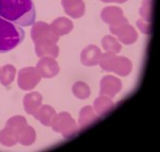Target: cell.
Wrapping results in <instances>:
<instances>
[{
	"label": "cell",
	"mask_w": 160,
	"mask_h": 152,
	"mask_svg": "<svg viewBox=\"0 0 160 152\" xmlns=\"http://www.w3.org/2000/svg\"><path fill=\"white\" fill-rule=\"evenodd\" d=\"M35 52L40 58L49 56V58L56 59L59 55V47L56 43L41 42L35 44Z\"/></svg>",
	"instance_id": "cell-13"
},
{
	"label": "cell",
	"mask_w": 160,
	"mask_h": 152,
	"mask_svg": "<svg viewBox=\"0 0 160 152\" xmlns=\"http://www.w3.org/2000/svg\"><path fill=\"white\" fill-rule=\"evenodd\" d=\"M56 111L53 107H51L50 105H41L40 107L37 110V112L33 114L35 119H38L42 125L46 126V127H50L52 120L56 116Z\"/></svg>",
	"instance_id": "cell-12"
},
{
	"label": "cell",
	"mask_w": 160,
	"mask_h": 152,
	"mask_svg": "<svg viewBox=\"0 0 160 152\" xmlns=\"http://www.w3.org/2000/svg\"><path fill=\"white\" fill-rule=\"evenodd\" d=\"M72 89H73V94L77 98H79V99H87V98H89L90 94H91V91H90V87L88 86V84L81 81L74 83Z\"/></svg>",
	"instance_id": "cell-24"
},
{
	"label": "cell",
	"mask_w": 160,
	"mask_h": 152,
	"mask_svg": "<svg viewBox=\"0 0 160 152\" xmlns=\"http://www.w3.org/2000/svg\"><path fill=\"white\" fill-rule=\"evenodd\" d=\"M114 107V102L112 101V98L106 96V95H100L94 100V109L95 112L98 116H104L110 112Z\"/></svg>",
	"instance_id": "cell-15"
},
{
	"label": "cell",
	"mask_w": 160,
	"mask_h": 152,
	"mask_svg": "<svg viewBox=\"0 0 160 152\" xmlns=\"http://www.w3.org/2000/svg\"><path fill=\"white\" fill-rule=\"evenodd\" d=\"M31 38L34 44L41 42L57 43L59 40V36L53 33L50 25L44 21H38L33 24V27L31 29Z\"/></svg>",
	"instance_id": "cell-4"
},
{
	"label": "cell",
	"mask_w": 160,
	"mask_h": 152,
	"mask_svg": "<svg viewBox=\"0 0 160 152\" xmlns=\"http://www.w3.org/2000/svg\"><path fill=\"white\" fill-rule=\"evenodd\" d=\"M102 44L106 52L118 53L122 49V45L120 44V42L114 36H112V35H106V36H104Z\"/></svg>",
	"instance_id": "cell-23"
},
{
	"label": "cell",
	"mask_w": 160,
	"mask_h": 152,
	"mask_svg": "<svg viewBox=\"0 0 160 152\" xmlns=\"http://www.w3.org/2000/svg\"><path fill=\"white\" fill-rule=\"evenodd\" d=\"M73 22L72 20H69L68 18H65V17H59V18H56L51 22L50 28L51 30L53 31L56 35L58 36H61V35L68 34V32H71L73 30Z\"/></svg>",
	"instance_id": "cell-17"
},
{
	"label": "cell",
	"mask_w": 160,
	"mask_h": 152,
	"mask_svg": "<svg viewBox=\"0 0 160 152\" xmlns=\"http://www.w3.org/2000/svg\"><path fill=\"white\" fill-rule=\"evenodd\" d=\"M64 12L72 18H80L84 14L83 0H61Z\"/></svg>",
	"instance_id": "cell-10"
},
{
	"label": "cell",
	"mask_w": 160,
	"mask_h": 152,
	"mask_svg": "<svg viewBox=\"0 0 160 152\" xmlns=\"http://www.w3.org/2000/svg\"><path fill=\"white\" fill-rule=\"evenodd\" d=\"M152 7H153V0H143L140 7L141 19L148 22L152 21Z\"/></svg>",
	"instance_id": "cell-25"
},
{
	"label": "cell",
	"mask_w": 160,
	"mask_h": 152,
	"mask_svg": "<svg viewBox=\"0 0 160 152\" xmlns=\"http://www.w3.org/2000/svg\"><path fill=\"white\" fill-rule=\"evenodd\" d=\"M25 36L24 30L17 25L0 17V52H8L19 45Z\"/></svg>",
	"instance_id": "cell-2"
},
{
	"label": "cell",
	"mask_w": 160,
	"mask_h": 152,
	"mask_svg": "<svg viewBox=\"0 0 160 152\" xmlns=\"http://www.w3.org/2000/svg\"><path fill=\"white\" fill-rule=\"evenodd\" d=\"M98 119V115H96L93 107L87 105V107H82L79 113V128L84 129L94 123Z\"/></svg>",
	"instance_id": "cell-16"
},
{
	"label": "cell",
	"mask_w": 160,
	"mask_h": 152,
	"mask_svg": "<svg viewBox=\"0 0 160 152\" xmlns=\"http://www.w3.org/2000/svg\"><path fill=\"white\" fill-rule=\"evenodd\" d=\"M35 137H37V134H35L34 129L27 123L20 129L17 134V141L22 146H31L35 141Z\"/></svg>",
	"instance_id": "cell-18"
},
{
	"label": "cell",
	"mask_w": 160,
	"mask_h": 152,
	"mask_svg": "<svg viewBox=\"0 0 160 152\" xmlns=\"http://www.w3.org/2000/svg\"><path fill=\"white\" fill-rule=\"evenodd\" d=\"M102 21L108 24L109 26H115L122 22L128 21L127 19L124 17L122 9L118 7H107L100 13Z\"/></svg>",
	"instance_id": "cell-9"
},
{
	"label": "cell",
	"mask_w": 160,
	"mask_h": 152,
	"mask_svg": "<svg viewBox=\"0 0 160 152\" xmlns=\"http://www.w3.org/2000/svg\"><path fill=\"white\" fill-rule=\"evenodd\" d=\"M131 69H132V63L129 59L125 56H118L113 67V73L122 77H126L131 73Z\"/></svg>",
	"instance_id": "cell-19"
},
{
	"label": "cell",
	"mask_w": 160,
	"mask_h": 152,
	"mask_svg": "<svg viewBox=\"0 0 160 152\" xmlns=\"http://www.w3.org/2000/svg\"><path fill=\"white\" fill-rule=\"evenodd\" d=\"M32 0H0V17L19 26H31L35 20Z\"/></svg>",
	"instance_id": "cell-1"
},
{
	"label": "cell",
	"mask_w": 160,
	"mask_h": 152,
	"mask_svg": "<svg viewBox=\"0 0 160 152\" xmlns=\"http://www.w3.org/2000/svg\"><path fill=\"white\" fill-rule=\"evenodd\" d=\"M117 53L113 52H105L100 55L98 64L104 70L106 71H113L115 61H117Z\"/></svg>",
	"instance_id": "cell-22"
},
{
	"label": "cell",
	"mask_w": 160,
	"mask_h": 152,
	"mask_svg": "<svg viewBox=\"0 0 160 152\" xmlns=\"http://www.w3.org/2000/svg\"><path fill=\"white\" fill-rule=\"evenodd\" d=\"M18 143L17 141V134L14 130L9 127H4L0 131V144L6 147H12Z\"/></svg>",
	"instance_id": "cell-20"
},
{
	"label": "cell",
	"mask_w": 160,
	"mask_h": 152,
	"mask_svg": "<svg viewBox=\"0 0 160 152\" xmlns=\"http://www.w3.org/2000/svg\"><path fill=\"white\" fill-rule=\"evenodd\" d=\"M37 70L41 77L46 79L52 78V77L57 76L59 74V65L57 61L53 58H49V56H43L40 59V61L37 64Z\"/></svg>",
	"instance_id": "cell-7"
},
{
	"label": "cell",
	"mask_w": 160,
	"mask_h": 152,
	"mask_svg": "<svg viewBox=\"0 0 160 152\" xmlns=\"http://www.w3.org/2000/svg\"><path fill=\"white\" fill-rule=\"evenodd\" d=\"M100 49L95 45H89L82 50L80 59L81 63L86 66H95L98 64L100 58Z\"/></svg>",
	"instance_id": "cell-11"
},
{
	"label": "cell",
	"mask_w": 160,
	"mask_h": 152,
	"mask_svg": "<svg viewBox=\"0 0 160 152\" xmlns=\"http://www.w3.org/2000/svg\"><path fill=\"white\" fill-rule=\"evenodd\" d=\"M16 74V69L13 65H4L0 69V83L3 86H9Z\"/></svg>",
	"instance_id": "cell-21"
},
{
	"label": "cell",
	"mask_w": 160,
	"mask_h": 152,
	"mask_svg": "<svg viewBox=\"0 0 160 152\" xmlns=\"http://www.w3.org/2000/svg\"><path fill=\"white\" fill-rule=\"evenodd\" d=\"M42 95L38 92H33L27 94L24 97V107L25 111L30 115H33L38 107L42 105Z\"/></svg>",
	"instance_id": "cell-14"
},
{
	"label": "cell",
	"mask_w": 160,
	"mask_h": 152,
	"mask_svg": "<svg viewBox=\"0 0 160 152\" xmlns=\"http://www.w3.org/2000/svg\"><path fill=\"white\" fill-rule=\"evenodd\" d=\"M104 2H118V3H123V2L127 1V0H102Z\"/></svg>",
	"instance_id": "cell-27"
},
{
	"label": "cell",
	"mask_w": 160,
	"mask_h": 152,
	"mask_svg": "<svg viewBox=\"0 0 160 152\" xmlns=\"http://www.w3.org/2000/svg\"><path fill=\"white\" fill-rule=\"evenodd\" d=\"M51 128L55 132L61 133L63 137L65 138L74 136L78 131L76 121L66 112H61L59 114H56L52 123H51Z\"/></svg>",
	"instance_id": "cell-3"
},
{
	"label": "cell",
	"mask_w": 160,
	"mask_h": 152,
	"mask_svg": "<svg viewBox=\"0 0 160 152\" xmlns=\"http://www.w3.org/2000/svg\"><path fill=\"white\" fill-rule=\"evenodd\" d=\"M122 89L121 80L113 76H106L100 80V95L113 98Z\"/></svg>",
	"instance_id": "cell-8"
},
{
	"label": "cell",
	"mask_w": 160,
	"mask_h": 152,
	"mask_svg": "<svg viewBox=\"0 0 160 152\" xmlns=\"http://www.w3.org/2000/svg\"><path fill=\"white\" fill-rule=\"evenodd\" d=\"M109 29L113 35H117L118 42L125 45H131L138 38V33L135 28L128 24V21L122 22L115 26H110Z\"/></svg>",
	"instance_id": "cell-5"
},
{
	"label": "cell",
	"mask_w": 160,
	"mask_h": 152,
	"mask_svg": "<svg viewBox=\"0 0 160 152\" xmlns=\"http://www.w3.org/2000/svg\"><path fill=\"white\" fill-rule=\"evenodd\" d=\"M41 74L34 67H26L18 71V86L24 91H30L40 83Z\"/></svg>",
	"instance_id": "cell-6"
},
{
	"label": "cell",
	"mask_w": 160,
	"mask_h": 152,
	"mask_svg": "<svg viewBox=\"0 0 160 152\" xmlns=\"http://www.w3.org/2000/svg\"><path fill=\"white\" fill-rule=\"evenodd\" d=\"M137 26H138L139 29L143 33H145V34H149V33H151V22L145 21V20L140 18L137 20Z\"/></svg>",
	"instance_id": "cell-26"
}]
</instances>
